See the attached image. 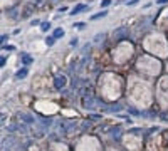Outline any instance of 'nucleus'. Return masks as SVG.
<instances>
[{
	"label": "nucleus",
	"instance_id": "obj_3",
	"mask_svg": "<svg viewBox=\"0 0 168 151\" xmlns=\"http://www.w3.org/2000/svg\"><path fill=\"white\" fill-rule=\"evenodd\" d=\"M25 74H27V69H22V71H19V72H17V77H19V79H24V77H25Z\"/></svg>",
	"mask_w": 168,
	"mask_h": 151
},
{
	"label": "nucleus",
	"instance_id": "obj_5",
	"mask_svg": "<svg viewBox=\"0 0 168 151\" xmlns=\"http://www.w3.org/2000/svg\"><path fill=\"white\" fill-rule=\"evenodd\" d=\"M62 35H64V30H62V29L54 30V37H62Z\"/></svg>",
	"mask_w": 168,
	"mask_h": 151
},
{
	"label": "nucleus",
	"instance_id": "obj_2",
	"mask_svg": "<svg viewBox=\"0 0 168 151\" xmlns=\"http://www.w3.org/2000/svg\"><path fill=\"white\" fill-rule=\"evenodd\" d=\"M64 84H66V79H64V77H57V79H56V87L57 89H61Z\"/></svg>",
	"mask_w": 168,
	"mask_h": 151
},
{
	"label": "nucleus",
	"instance_id": "obj_1",
	"mask_svg": "<svg viewBox=\"0 0 168 151\" xmlns=\"http://www.w3.org/2000/svg\"><path fill=\"white\" fill-rule=\"evenodd\" d=\"M145 47H146L148 50H151V52H158V54L165 55L166 54V44H165V40L160 35H151L150 39H146V42H145Z\"/></svg>",
	"mask_w": 168,
	"mask_h": 151
},
{
	"label": "nucleus",
	"instance_id": "obj_6",
	"mask_svg": "<svg viewBox=\"0 0 168 151\" xmlns=\"http://www.w3.org/2000/svg\"><path fill=\"white\" fill-rule=\"evenodd\" d=\"M158 2H160V4H163V2H168V0H158Z\"/></svg>",
	"mask_w": 168,
	"mask_h": 151
},
{
	"label": "nucleus",
	"instance_id": "obj_4",
	"mask_svg": "<svg viewBox=\"0 0 168 151\" xmlns=\"http://www.w3.org/2000/svg\"><path fill=\"white\" fill-rule=\"evenodd\" d=\"M82 8H86V5L79 4V5H77V7H76V8H74V10H72V13H79V12H81V10H82Z\"/></svg>",
	"mask_w": 168,
	"mask_h": 151
}]
</instances>
